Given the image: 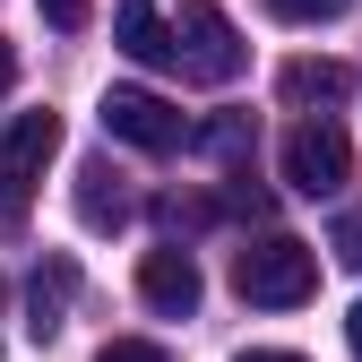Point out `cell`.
Here are the masks:
<instances>
[{"label":"cell","instance_id":"9","mask_svg":"<svg viewBox=\"0 0 362 362\" xmlns=\"http://www.w3.org/2000/svg\"><path fill=\"white\" fill-rule=\"evenodd\" d=\"M69 293H78V259H43L35 267V285H26V310H35V337H52L61 328V310H69Z\"/></svg>","mask_w":362,"mask_h":362},{"label":"cell","instance_id":"7","mask_svg":"<svg viewBox=\"0 0 362 362\" xmlns=\"http://www.w3.org/2000/svg\"><path fill=\"white\" fill-rule=\"evenodd\" d=\"M112 35H121V52H129V61H147V69L173 61V26L156 18V0H121V9H112Z\"/></svg>","mask_w":362,"mask_h":362},{"label":"cell","instance_id":"4","mask_svg":"<svg viewBox=\"0 0 362 362\" xmlns=\"http://www.w3.org/2000/svg\"><path fill=\"white\" fill-rule=\"evenodd\" d=\"M104 139L139 147V156H173V147H190V121H181L156 86H112L104 95Z\"/></svg>","mask_w":362,"mask_h":362},{"label":"cell","instance_id":"5","mask_svg":"<svg viewBox=\"0 0 362 362\" xmlns=\"http://www.w3.org/2000/svg\"><path fill=\"white\" fill-rule=\"evenodd\" d=\"M52 156H61V112H18L0 129V207H26Z\"/></svg>","mask_w":362,"mask_h":362},{"label":"cell","instance_id":"14","mask_svg":"<svg viewBox=\"0 0 362 362\" xmlns=\"http://www.w3.org/2000/svg\"><path fill=\"white\" fill-rule=\"evenodd\" d=\"M337 259H345V267H362V207H354V216H337Z\"/></svg>","mask_w":362,"mask_h":362},{"label":"cell","instance_id":"16","mask_svg":"<svg viewBox=\"0 0 362 362\" xmlns=\"http://www.w3.org/2000/svg\"><path fill=\"white\" fill-rule=\"evenodd\" d=\"M242 362H302V354H276V345H250Z\"/></svg>","mask_w":362,"mask_h":362},{"label":"cell","instance_id":"15","mask_svg":"<svg viewBox=\"0 0 362 362\" xmlns=\"http://www.w3.org/2000/svg\"><path fill=\"white\" fill-rule=\"evenodd\" d=\"M9 86H18V52H9V43H0V95H9Z\"/></svg>","mask_w":362,"mask_h":362},{"label":"cell","instance_id":"3","mask_svg":"<svg viewBox=\"0 0 362 362\" xmlns=\"http://www.w3.org/2000/svg\"><path fill=\"white\" fill-rule=\"evenodd\" d=\"M173 61L190 69V78H207V86H233L242 78V35H233V18H224L216 0H190L181 26H173Z\"/></svg>","mask_w":362,"mask_h":362},{"label":"cell","instance_id":"17","mask_svg":"<svg viewBox=\"0 0 362 362\" xmlns=\"http://www.w3.org/2000/svg\"><path fill=\"white\" fill-rule=\"evenodd\" d=\"M345 337H354V354H362V302H354V310H345Z\"/></svg>","mask_w":362,"mask_h":362},{"label":"cell","instance_id":"8","mask_svg":"<svg viewBox=\"0 0 362 362\" xmlns=\"http://www.w3.org/2000/svg\"><path fill=\"white\" fill-rule=\"evenodd\" d=\"M276 95H285V104H345V95H354V69H345V61H285Z\"/></svg>","mask_w":362,"mask_h":362},{"label":"cell","instance_id":"13","mask_svg":"<svg viewBox=\"0 0 362 362\" xmlns=\"http://www.w3.org/2000/svg\"><path fill=\"white\" fill-rule=\"evenodd\" d=\"M95 362H173V354H164V345H147V337H121V345H104Z\"/></svg>","mask_w":362,"mask_h":362},{"label":"cell","instance_id":"2","mask_svg":"<svg viewBox=\"0 0 362 362\" xmlns=\"http://www.w3.org/2000/svg\"><path fill=\"white\" fill-rule=\"evenodd\" d=\"M354 181V139L337 121H302V129H285V190H302V199H337Z\"/></svg>","mask_w":362,"mask_h":362},{"label":"cell","instance_id":"10","mask_svg":"<svg viewBox=\"0 0 362 362\" xmlns=\"http://www.w3.org/2000/svg\"><path fill=\"white\" fill-rule=\"evenodd\" d=\"M78 216L95 224V233H112V224L129 216V199H121V173H112V164H86V173H78Z\"/></svg>","mask_w":362,"mask_h":362},{"label":"cell","instance_id":"11","mask_svg":"<svg viewBox=\"0 0 362 362\" xmlns=\"http://www.w3.org/2000/svg\"><path fill=\"white\" fill-rule=\"evenodd\" d=\"M285 26H320V18H345V0H267Z\"/></svg>","mask_w":362,"mask_h":362},{"label":"cell","instance_id":"1","mask_svg":"<svg viewBox=\"0 0 362 362\" xmlns=\"http://www.w3.org/2000/svg\"><path fill=\"white\" fill-rule=\"evenodd\" d=\"M233 293L259 302V310H293V302L320 293V250L293 242V233H267V242H250L233 259Z\"/></svg>","mask_w":362,"mask_h":362},{"label":"cell","instance_id":"12","mask_svg":"<svg viewBox=\"0 0 362 362\" xmlns=\"http://www.w3.org/2000/svg\"><path fill=\"white\" fill-rule=\"evenodd\" d=\"M43 9V26H61V35H78L86 26V9H95V0H35Z\"/></svg>","mask_w":362,"mask_h":362},{"label":"cell","instance_id":"6","mask_svg":"<svg viewBox=\"0 0 362 362\" xmlns=\"http://www.w3.org/2000/svg\"><path fill=\"white\" fill-rule=\"evenodd\" d=\"M139 293H147V310H164V320H190L199 310V259L190 250H147L139 259Z\"/></svg>","mask_w":362,"mask_h":362}]
</instances>
